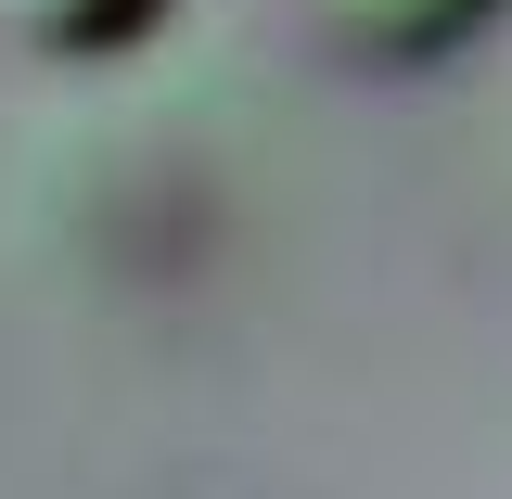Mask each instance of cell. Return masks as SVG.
<instances>
[{
  "label": "cell",
  "mask_w": 512,
  "mask_h": 499,
  "mask_svg": "<svg viewBox=\"0 0 512 499\" xmlns=\"http://www.w3.org/2000/svg\"><path fill=\"white\" fill-rule=\"evenodd\" d=\"M320 26H333L346 52H372V64H423V52H448V39H474L487 0H320Z\"/></svg>",
  "instance_id": "1"
},
{
  "label": "cell",
  "mask_w": 512,
  "mask_h": 499,
  "mask_svg": "<svg viewBox=\"0 0 512 499\" xmlns=\"http://www.w3.org/2000/svg\"><path fill=\"white\" fill-rule=\"evenodd\" d=\"M0 26H13L26 52L90 64V52H128V39H154V26H167V0H0Z\"/></svg>",
  "instance_id": "2"
}]
</instances>
